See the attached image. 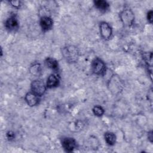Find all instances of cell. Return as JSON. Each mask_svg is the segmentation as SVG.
I'll list each match as a JSON object with an SVG mask.
<instances>
[{
  "label": "cell",
  "instance_id": "obj_3",
  "mask_svg": "<svg viewBox=\"0 0 153 153\" xmlns=\"http://www.w3.org/2000/svg\"><path fill=\"white\" fill-rule=\"evenodd\" d=\"M120 19L126 27H131L134 22V15L133 11L130 8H124L123 10L120 14Z\"/></svg>",
  "mask_w": 153,
  "mask_h": 153
},
{
  "label": "cell",
  "instance_id": "obj_11",
  "mask_svg": "<svg viewBox=\"0 0 153 153\" xmlns=\"http://www.w3.org/2000/svg\"><path fill=\"white\" fill-rule=\"evenodd\" d=\"M59 84V78L56 74H52L49 75L47 79L46 86L48 88H52L57 87Z\"/></svg>",
  "mask_w": 153,
  "mask_h": 153
},
{
  "label": "cell",
  "instance_id": "obj_19",
  "mask_svg": "<svg viewBox=\"0 0 153 153\" xmlns=\"http://www.w3.org/2000/svg\"><path fill=\"white\" fill-rule=\"evenodd\" d=\"M7 137L9 140H12L14 139L15 137V134L14 133V132H13L12 131H8L7 134H6Z\"/></svg>",
  "mask_w": 153,
  "mask_h": 153
},
{
  "label": "cell",
  "instance_id": "obj_2",
  "mask_svg": "<svg viewBox=\"0 0 153 153\" xmlns=\"http://www.w3.org/2000/svg\"><path fill=\"white\" fill-rule=\"evenodd\" d=\"M108 86L109 90L112 94H118L123 90V81L117 75H113L108 81Z\"/></svg>",
  "mask_w": 153,
  "mask_h": 153
},
{
  "label": "cell",
  "instance_id": "obj_12",
  "mask_svg": "<svg viewBox=\"0 0 153 153\" xmlns=\"http://www.w3.org/2000/svg\"><path fill=\"white\" fill-rule=\"evenodd\" d=\"M45 65L53 71L57 72L59 71V63L54 58L47 57L45 60Z\"/></svg>",
  "mask_w": 153,
  "mask_h": 153
},
{
  "label": "cell",
  "instance_id": "obj_18",
  "mask_svg": "<svg viewBox=\"0 0 153 153\" xmlns=\"http://www.w3.org/2000/svg\"><path fill=\"white\" fill-rule=\"evenodd\" d=\"M147 20H148V21L150 23H152V20H153V12H152V10H149L147 13Z\"/></svg>",
  "mask_w": 153,
  "mask_h": 153
},
{
  "label": "cell",
  "instance_id": "obj_14",
  "mask_svg": "<svg viewBox=\"0 0 153 153\" xmlns=\"http://www.w3.org/2000/svg\"><path fill=\"white\" fill-rule=\"evenodd\" d=\"M104 138L106 143L111 146L114 145L116 142V136L112 132H106L104 134Z\"/></svg>",
  "mask_w": 153,
  "mask_h": 153
},
{
  "label": "cell",
  "instance_id": "obj_1",
  "mask_svg": "<svg viewBox=\"0 0 153 153\" xmlns=\"http://www.w3.org/2000/svg\"><path fill=\"white\" fill-rule=\"evenodd\" d=\"M62 53L65 59L69 63H75L79 58V51L76 47L66 45L62 48Z\"/></svg>",
  "mask_w": 153,
  "mask_h": 153
},
{
  "label": "cell",
  "instance_id": "obj_21",
  "mask_svg": "<svg viewBox=\"0 0 153 153\" xmlns=\"http://www.w3.org/2000/svg\"><path fill=\"white\" fill-rule=\"evenodd\" d=\"M148 139H149L151 140V142H152V131H151L148 133Z\"/></svg>",
  "mask_w": 153,
  "mask_h": 153
},
{
  "label": "cell",
  "instance_id": "obj_7",
  "mask_svg": "<svg viewBox=\"0 0 153 153\" xmlns=\"http://www.w3.org/2000/svg\"><path fill=\"white\" fill-rule=\"evenodd\" d=\"M100 35L105 40L109 39L112 34V29L109 24L106 22H101L99 25Z\"/></svg>",
  "mask_w": 153,
  "mask_h": 153
},
{
  "label": "cell",
  "instance_id": "obj_5",
  "mask_svg": "<svg viewBox=\"0 0 153 153\" xmlns=\"http://www.w3.org/2000/svg\"><path fill=\"white\" fill-rule=\"evenodd\" d=\"M30 88L32 92L38 96H41L45 93L47 86L42 80L35 79L31 82Z\"/></svg>",
  "mask_w": 153,
  "mask_h": 153
},
{
  "label": "cell",
  "instance_id": "obj_8",
  "mask_svg": "<svg viewBox=\"0 0 153 153\" xmlns=\"http://www.w3.org/2000/svg\"><path fill=\"white\" fill-rule=\"evenodd\" d=\"M61 143L62 147L66 152H72L76 148V142L72 137H63L62 139Z\"/></svg>",
  "mask_w": 153,
  "mask_h": 153
},
{
  "label": "cell",
  "instance_id": "obj_15",
  "mask_svg": "<svg viewBox=\"0 0 153 153\" xmlns=\"http://www.w3.org/2000/svg\"><path fill=\"white\" fill-rule=\"evenodd\" d=\"M29 71L33 75L38 76L41 72V66L39 63H35L32 65L30 68Z\"/></svg>",
  "mask_w": 153,
  "mask_h": 153
},
{
  "label": "cell",
  "instance_id": "obj_4",
  "mask_svg": "<svg viewBox=\"0 0 153 153\" xmlns=\"http://www.w3.org/2000/svg\"><path fill=\"white\" fill-rule=\"evenodd\" d=\"M91 68L93 72L97 75H102L106 72L105 62L99 57L95 58L91 62Z\"/></svg>",
  "mask_w": 153,
  "mask_h": 153
},
{
  "label": "cell",
  "instance_id": "obj_17",
  "mask_svg": "<svg viewBox=\"0 0 153 153\" xmlns=\"http://www.w3.org/2000/svg\"><path fill=\"white\" fill-rule=\"evenodd\" d=\"M152 53H148V54H145L143 55V59L146 63L148 67L152 68Z\"/></svg>",
  "mask_w": 153,
  "mask_h": 153
},
{
  "label": "cell",
  "instance_id": "obj_20",
  "mask_svg": "<svg viewBox=\"0 0 153 153\" xmlns=\"http://www.w3.org/2000/svg\"><path fill=\"white\" fill-rule=\"evenodd\" d=\"M10 3L11 4L12 6L14 7L15 8H19L20 7V2L19 1H10Z\"/></svg>",
  "mask_w": 153,
  "mask_h": 153
},
{
  "label": "cell",
  "instance_id": "obj_6",
  "mask_svg": "<svg viewBox=\"0 0 153 153\" xmlns=\"http://www.w3.org/2000/svg\"><path fill=\"white\" fill-rule=\"evenodd\" d=\"M5 28L10 32L15 31L18 29L19 27V23L17 17L15 14H11L7 18L5 22Z\"/></svg>",
  "mask_w": 153,
  "mask_h": 153
},
{
  "label": "cell",
  "instance_id": "obj_9",
  "mask_svg": "<svg viewBox=\"0 0 153 153\" xmlns=\"http://www.w3.org/2000/svg\"><path fill=\"white\" fill-rule=\"evenodd\" d=\"M39 24L42 30L45 32L50 30L52 28L53 21L48 16H42L40 19Z\"/></svg>",
  "mask_w": 153,
  "mask_h": 153
},
{
  "label": "cell",
  "instance_id": "obj_16",
  "mask_svg": "<svg viewBox=\"0 0 153 153\" xmlns=\"http://www.w3.org/2000/svg\"><path fill=\"white\" fill-rule=\"evenodd\" d=\"M93 112L96 116L101 117L104 114L105 110L102 106L99 105H96L93 108Z\"/></svg>",
  "mask_w": 153,
  "mask_h": 153
},
{
  "label": "cell",
  "instance_id": "obj_13",
  "mask_svg": "<svg viewBox=\"0 0 153 153\" xmlns=\"http://www.w3.org/2000/svg\"><path fill=\"white\" fill-rule=\"evenodd\" d=\"M94 4L98 10H99L101 11H106V10H108L109 7V3L103 0H97L94 1Z\"/></svg>",
  "mask_w": 153,
  "mask_h": 153
},
{
  "label": "cell",
  "instance_id": "obj_10",
  "mask_svg": "<svg viewBox=\"0 0 153 153\" xmlns=\"http://www.w3.org/2000/svg\"><path fill=\"white\" fill-rule=\"evenodd\" d=\"M38 96L35 94L32 91H29L27 93L25 97V100L27 104L29 106H34L38 104L39 103V98Z\"/></svg>",
  "mask_w": 153,
  "mask_h": 153
}]
</instances>
